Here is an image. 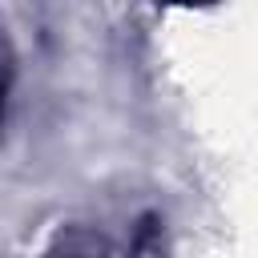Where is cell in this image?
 <instances>
[{
	"label": "cell",
	"instance_id": "1",
	"mask_svg": "<svg viewBox=\"0 0 258 258\" xmlns=\"http://www.w3.org/2000/svg\"><path fill=\"white\" fill-rule=\"evenodd\" d=\"M0 113H4V97H0Z\"/></svg>",
	"mask_w": 258,
	"mask_h": 258
}]
</instances>
